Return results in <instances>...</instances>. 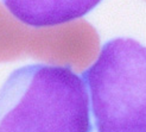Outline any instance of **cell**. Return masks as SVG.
I'll use <instances>...</instances> for the list:
<instances>
[{"label":"cell","instance_id":"1","mask_svg":"<svg viewBox=\"0 0 146 132\" xmlns=\"http://www.w3.org/2000/svg\"><path fill=\"white\" fill-rule=\"evenodd\" d=\"M90 99L68 65L30 64L0 88V132H92Z\"/></svg>","mask_w":146,"mask_h":132},{"label":"cell","instance_id":"2","mask_svg":"<svg viewBox=\"0 0 146 132\" xmlns=\"http://www.w3.org/2000/svg\"><path fill=\"white\" fill-rule=\"evenodd\" d=\"M96 132H146V47L133 38L106 42L82 73Z\"/></svg>","mask_w":146,"mask_h":132},{"label":"cell","instance_id":"3","mask_svg":"<svg viewBox=\"0 0 146 132\" xmlns=\"http://www.w3.org/2000/svg\"><path fill=\"white\" fill-rule=\"evenodd\" d=\"M102 0H3L5 9L14 19L27 26L55 27L75 21Z\"/></svg>","mask_w":146,"mask_h":132}]
</instances>
